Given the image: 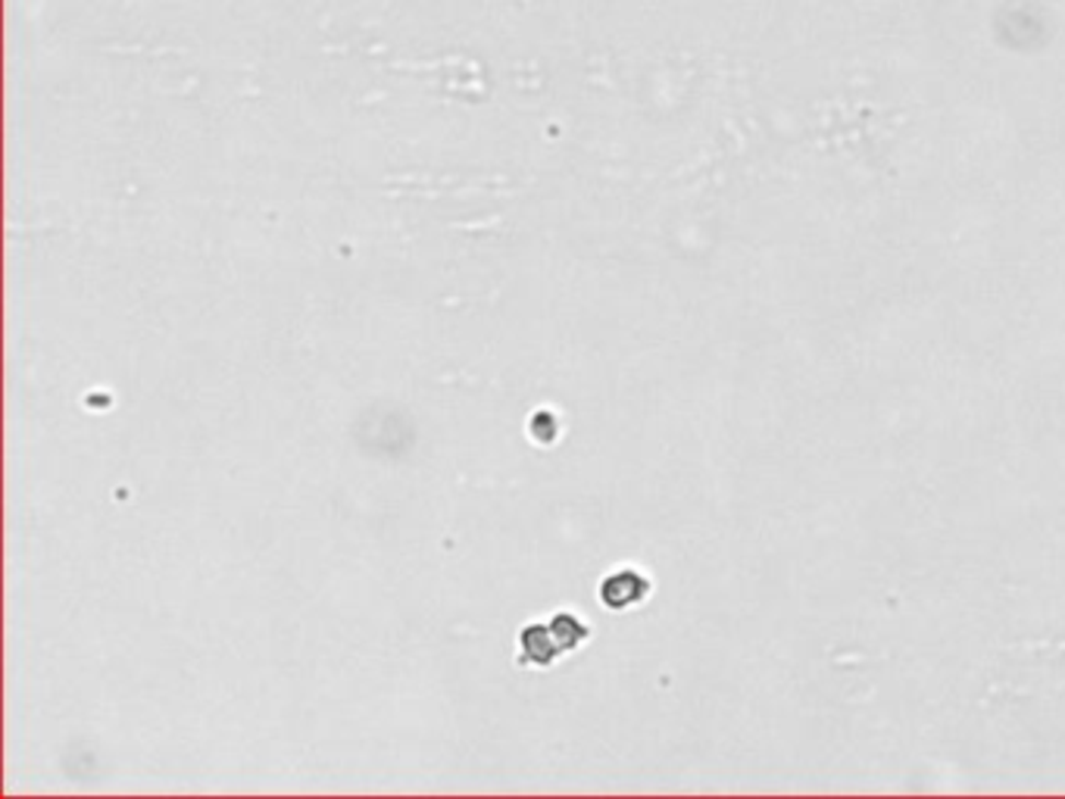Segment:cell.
Instances as JSON below:
<instances>
[{
	"instance_id": "obj_1",
	"label": "cell",
	"mask_w": 1065,
	"mask_h": 799,
	"mask_svg": "<svg viewBox=\"0 0 1065 799\" xmlns=\"http://www.w3.org/2000/svg\"><path fill=\"white\" fill-rule=\"evenodd\" d=\"M587 625L572 615V612H557L547 622H531L519 634V649H523V666L535 669H550L563 659L565 653H575L587 641Z\"/></svg>"
},
{
	"instance_id": "obj_2",
	"label": "cell",
	"mask_w": 1065,
	"mask_h": 799,
	"mask_svg": "<svg viewBox=\"0 0 1065 799\" xmlns=\"http://www.w3.org/2000/svg\"><path fill=\"white\" fill-rule=\"evenodd\" d=\"M651 594V581L644 572L637 568H619L604 578L600 584V600L607 609H631V606H641L647 600Z\"/></svg>"
}]
</instances>
